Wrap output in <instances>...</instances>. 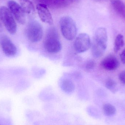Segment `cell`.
I'll return each instance as SVG.
<instances>
[{
  "mask_svg": "<svg viewBox=\"0 0 125 125\" xmlns=\"http://www.w3.org/2000/svg\"><path fill=\"white\" fill-rule=\"evenodd\" d=\"M95 62L94 60H89L85 63L84 65L85 69L87 71L91 70L95 67Z\"/></svg>",
  "mask_w": 125,
  "mask_h": 125,
  "instance_id": "cell-18",
  "label": "cell"
},
{
  "mask_svg": "<svg viewBox=\"0 0 125 125\" xmlns=\"http://www.w3.org/2000/svg\"><path fill=\"white\" fill-rule=\"evenodd\" d=\"M39 4H42L52 9H59L67 6L70 3L67 0H36Z\"/></svg>",
  "mask_w": 125,
  "mask_h": 125,
  "instance_id": "cell-11",
  "label": "cell"
},
{
  "mask_svg": "<svg viewBox=\"0 0 125 125\" xmlns=\"http://www.w3.org/2000/svg\"><path fill=\"white\" fill-rule=\"evenodd\" d=\"M108 35L106 29L99 28L97 29L91 45L93 55L95 58L101 57L107 48Z\"/></svg>",
  "mask_w": 125,
  "mask_h": 125,
  "instance_id": "cell-1",
  "label": "cell"
},
{
  "mask_svg": "<svg viewBox=\"0 0 125 125\" xmlns=\"http://www.w3.org/2000/svg\"><path fill=\"white\" fill-rule=\"evenodd\" d=\"M7 5L8 9L16 21L20 24L24 25L26 22L25 13L21 6L14 0L9 1Z\"/></svg>",
  "mask_w": 125,
  "mask_h": 125,
  "instance_id": "cell-8",
  "label": "cell"
},
{
  "mask_svg": "<svg viewBox=\"0 0 125 125\" xmlns=\"http://www.w3.org/2000/svg\"><path fill=\"white\" fill-rule=\"evenodd\" d=\"M91 40L87 34L81 33L76 38L73 47L77 53H81L87 51L91 47Z\"/></svg>",
  "mask_w": 125,
  "mask_h": 125,
  "instance_id": "cell-6",
  "label": "cell"
},
{
  "mask_svg": "<svg viewBox=\"0 0 125 125\" xmlns=\"http://www.w3.org/2000/svg\"><path fill=\"white\" fill-rule=\"evenodd\" d=\"M20 6L25 13L33 15L35 12V9L32 2L30 0H20Z\"/></svg>",
  "mask_w": 125,
  "mask_h": 125,
  "instance_id": "cell-14",
  "label": "cell"
},
{
  "mask_svg": "<svg viewBox=\"0 0 125 125\" xmlns=\"http://www.w3.org/2000/svg\"><path fill=\"white\" fill-rule=\"evenodd\" d=\"M120 56L122 62L125 65V49L121 53Z\"/></svg>",
  "mask_w": 125,
  "mask_h": 125,
  "instance_id": "cell-20",
  "label": "cell"
},
{
  "mask_svg": "<svg viewBox=\"0 0 125 125\" xmlns=\"http://www.w3.org/2000/svg\"><path fill=\"white\" fill-rule=\"evenodd\" d=\"M0 47L3 53L8 57H13L17 54L16 46L6 35L0 36Z\"/></svg>",
  "mask_w": 125,
  "mask_h": 125,
  "instance_id": "cell-7",
  "label": "cell"
},
{
  "mask_svg": "<svg viewBox=\"0 0 125 125\" xmlns=\"http://www.w3.org/2000/svg\"><path fill=\"white\" fill-rule=\"evenodd\" d=\"M3 24L0 17V33H1L3 31Z\"/></svg>",
  "mask_w": 125,
  "mask_h": 125,
  "instance_id": "cell-21",
  "label": "cell"
},
{
  "mask_svg": "<svg viewBox=\"0 0 125 125\" xmlns=\"http://www.w3.org/2000/svg\"><path fill=\"white\" fill-rule=\"evenodd\" d=\"M61 31L65 39L69 41L74 39L77 34V28L74 21L70 17L65 16L60 21Z\"/></svg>",
  "mask_w": 125,
  "mask_h": 125,
  "instance_id": "cell-3",
  "label": "cell"
},
{
  "mask_svg": "<svg viewBox=\"0 0 125 125\" xmlns=\"http://www.w3.org/2000/svg\"><path fill=\"white\" fill-rule=\"evenodd\" d=\"M94 0L95 1H97V2H103V1H107L109 0Z\"/></svg>",
  "mask_w": 125,
  "mask_h": 125,
  "instance_id": "cell-22",
  "label": "cell"
},
{
  "mask_svg": "<svg viewBox=\"0 0 125 125\" xmlns=\"http://www.w3.org/2000/svg\"><path fill=\"white\" fill-rule=\"evenodd\" d=\"M70 3H72V2H75V1H76L78 0H67Z\"/></svg>",
  "mask_w": 125,
  "mask_h": 125,
  "instance_id": "cell-23",
  "label": "cell"
},
{
  "mask_svg": "<svg viewBox=\"0 0 125 125\" xmlns=\"http://www.w3.org/2000/svg\"><path fill=\"white\" fill-rule=\"evenodd\" d=\"M105 86L106 88L112 92H116L117 91V84L115 81L109 79L106 82Z\"/></svg>",
  "mask_w": 125,
  "mask_h": 125,
  "instance_id": "cell-17",
  "label": "cell"
},
{
  "mask_svg": "<svg viewBox=\"0 0 125 125\" xmlns=\"http://www.w3.org/2000/svg\"><path fill=\"white\" fill-rule=\"evenodd\" d=\"M25 35L30 42L36 43L40 42L43 36V29L41 24L38 21H31L26 28Z\"/></svg>",
  "mask_w": 125,
  "mask_h": 125,
  "instance_id": "cell-4",
  "label": "cell"
},
{
  "mask_svg": "<svg viewBox=\"0 0 125 125\" xmlns=\"http://www.w3.org/2000/svg\"><path fill=\"white\" fill-rule=\"evenodd\" d=\"M38 14L41 20L45 23L51 25L53 23L52 17L47 6L42 4L37 6Z\"/></svg>",
  "mask_w": 125,
  "mask_h": 125,
  "instance_id": "cell-9",
  "label": "cell"
},
{
  "mask_svg": "<svg viewBox=\"0 0 125 125\" xmlns=\"http://www.w3.org/2000/svg\"><path fill=\"white\" fill-rule=\"evenodd\" d=\"M119 79L122 83L125 84V70L122 71L120 73Z\"/></svg>",
  "mask_w": 125,
  "mask_h": 125,
  "instance_id": "cell-19",
  "label": "cell"
},
{
  "mask_svg": "<svg viewBox=\"0 0 125 125\" xmlns=\"http://www.w3.org/2000/svg\"><path fill=\"white\" fill-rule=\"evenodd\" d=\"M44 48L50 53H57L62 49L58 32L54 27L48 29L44 41Z\"/></svg>",
  "mask_w": 125,
  "mask_h": 125,
  "instance_id": "cell-2",
  "label": "cell"
},
{
  "mask_svg": "<svg viewBox=\"0 0 125 125\" xmlns=\"http://www.w3.org/2000/svg\"><path fill=\"white\" fill-rule=\"evenodd\" d=\"M125 45V41L123 35L121 34L117 35L115 39L114 44L115 52H117Z\"/></svg>",
  "mask_w": 125,
  "mask_h": 125,
  "instance_id": "cell-16",
  "label": "cell"
},
{
  "mask_svg": "<svg viewBox=\"0 0 125 125\" xmlns=\"http://www.w3.org/2000/svg\"><path fill=\"white\" fill-rule=\"evenodd\" d=\"M113 9L120 16L125 18V4L122 0H111Z\"/></svg>",
  "mask_w": 125,
  "mask_h": 125,
  "instance_id": "cell-13",
  "label": "cell"
},
{
  "mask_svg": "<svg viewBox=\"0 0 125 125\" xmlns=\"http://www.w3.org/2000/svg\"><path fill=\"white\" fill-rule=\"evenodd\" d=\"M0 17L4 26L8 32L14 34L17 31V25L12 14L9 9L5 6L0 8Z\"/></svg>",
  "mask_w": 125,
  "mask_h": 125,
  "instance_id": "cell-5",
  "label": "cell"
},
{
  "mask_svg": "<svg viewBox=\"0 0 125 125\" xmlns=\"http://www.w3.org/2000/svg\"><path fill=\"white\" fill-rule=\"evenodd\" d=\"M104 114L106 116H112L116 112V108L112 104L109 103L105 104L103 107Z\"/></svg>",
  "mask_w": 125,
  "mask_h": 125,
  "instance_id": "cell-15",
  "label": "cell"
},
{
  "mask_svg": "<svg viewBox=\"0 0 125 125\" xmlns=\"http://www.w3.org/2000/svg\"><path fill=\"white\" fill-rule=\"evenodd\" d=\"M59 86L65 93L71 94L74 92L75 84L72 80L67 78H62L59 80Z\"/></svg>",
  "mask_w": 125,
  "mask_h": 125,
  "instance_id": "cell-12",
  "label": "cell"
},
{
  "mask_svg": "<svg viewBox=\"0 0 125 125\" xmlns=\"http://www.w3.org/2000/svg\"><path fill=\"white\" fill-rule=\"evenodd\" d=\"M101 65L105 70L113 71L116 70L119 67L120 62L115 56L109 55L103 59Z\"/></svg>",
  "mask_w": 125,
  "mask_h": 125,
  "instance_id": "cell-10",
  "label": "cell"
}]
</instances>
